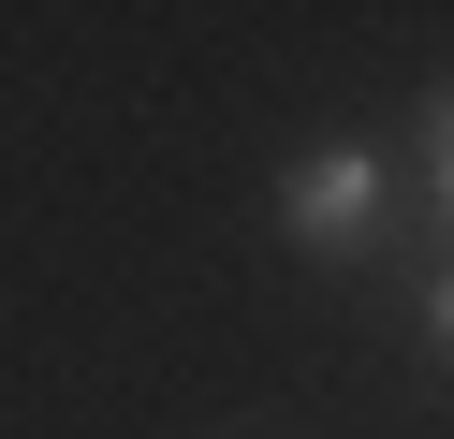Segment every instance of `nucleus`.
I'll list each match as a JSON object with an SVG mask.
<instances>
[{"label":"nucleus","instance_id":"obj_1","mask_svg":"<svg viewBox=\"0 0 454 439\" xmlns=\"http://www.w3.org/2000/svg\"><path fill=\"white\" fill-rule=\"evenodd\" d=\"M381 205H395L381 146H308V161L278 176V234H294V249H352V234H381Z\"/></svg>","mask_w":454,"mask_h":439}]
</instances>
